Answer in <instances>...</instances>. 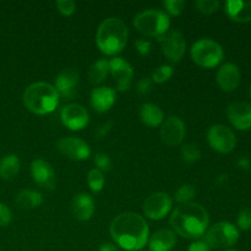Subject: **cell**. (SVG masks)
<instances>
[{
  "label": "cell",
  "mask_w": 251,
  "mask_h": 251,
  "mask_svg": "<svg viewBox=\"0 0 251 251\" xmlns=\"http://www.w3.org/2000/svg\"><path fill=\"white\" fill-rule=\"evenodd\" d=\"M240 70L235 64L227 63L221 66L217 73V83L226 92H233L240 83Z\"/></svg>",
  "instance_id": "obj_17"
},
{
  "label": "cell",
  "mask_w": 251,
  "mask_h": 251,
  "mask_svg": "<svg viewBox=\"0 0 251 251\" xmlns=\"http://www.w3.org/2000/svg\"><path fill=\"white\" fill-rule=\"evenodd\" d=\"M20 172V159L16 154H6L0 159V176L11 180Z\"/></svg>",
  "instance_id": "obj_24"
},
{
  "label": "cell",
  "mask_w": 251,
  "mask_h": 251,
  "mask_svg": "<svg viewBox=\"0 0 251 251\" xmlns=\"http://www.w3.org/2000/svg\"><path fill=\"white\" fill-rule=\"evenodd\" d=\"M149 225L137 213L126 212L117 216L110 223V235L123 249H142L149 240Z\"/></svg>",
  "instance_id": "obj_1"
},
{
  "label": "cell",
  "mask_w": 251,
  "mask_h": 251,
  "mask_svg": "<svg viewBox=\"0 0 251 251\" xmlns=\"http://www.w3.org/2000/svg\"><path fill=\"white\" fill-rule=\"evenodd\" d=\"M58 150L73 161H83L91 156V149L83 140L66 137L58 141Z\"/></svg>",
  "instance_id": "obj_12"
},
{
  "label": "cell",
  "mask_w": 251,
  "mask_h": 251,
  "mask_svg": "<svg viewBox=\"0 0 251 251\" xmlns=\"http://www.w3.org/2000/svg\"><path fill=\"white\" fill-rule=\"evenodd\" d=\"M239 239V230L229 222L213 225L205 234V244L213 249H226L234 245Z\"/></svg>",
  "instance_id": "obj_7"
},
{
  "label": "cell",
  "mask_w": 251,
  "mask_h": 251,
  "mask_svg": "<svg viewBox=\"0 0 251 251\" xmlns=\"http://www.w3.org/2000/svg\"><path fill=\"white\" fill-rule=\"evenodd\" d=\"M158 42L162 46V51L168 60L178 63L185 54L186 43L183 34L176 29L167 32L163 36L158 37Z\"/></svg>",
  "instance_id": "obj_9"
},
{
  "label": "cell",
  "mask_w": 251,
  "mask_h": 251,
  "mask_svg": "<svg viewBox=\"0 0 251 251\" xmlns=\"http://www.w3.org/2000/svg\"><path fill=\"white\" fill-rule=\"evenodd\" d=\"M161 137L168 146H176L185 137V124L178 117H169L161 129Z\"/></svg>",
  "instance_id": "obj_15"
},
{
  "label": "cell",
  "mask_w": 251,
  "mask_h": 251,
  "mask_svg": "<svg viewBox=\"0 0 251 251\" xmlns=\"http://www.w3.org/2000/svg\"><path fill=\"white\" fill-rule=\"evenodd\" d=\"M100 251H119V249L112 243H104L103 245H100Z\"/></svg>",
  "instance_id": "obj_41"
},
{
  "label": "cell",
  "mask_w": 251,
  "mask_h": 251,
  "mask_svg": "<svg viewBox=\"0 0 251 251\" xmlns=\"http://www.w3.org/2000/svg\"><path fill=\"white\" fill-rule=\"evenodd\" d=\"M108 74H109V61L105 59H100L91 65L88 70V78L92 83L98 85L107 78Z\"/></svg>",
  "instance_id": "obj_26"
},
{
  "label": "cell",
  "mask_w": 251,
  "mask_h": 251,
  "mask_svg": "<svg viewBox=\"0 0 251 251\" xmlns=\"http://www.w3.org/2000/svg\"><path fill=\"white\" fill-rule=\"evenodd\" d=\"M250 97H251V85H250Z\"/></svg>",
  "instance_id": "obj_44"
},
{
  "label": "cell",
  "mask_w": 251,
  "mask_h": 251,
  "mask_svg": "<svg viewBox=\"0 0 251 251\" xmlns=\"http://www.w3.org/2000/svg\"><path fill=\"white\" fill-rule=\"evenodd\" d=\"M109 73L117 81V87L119 91H127L132 82L131 65L123 58H114L109 61Z\"/></svg>",
  "instance_id": "obj_14"
},
{
  "label": "cell",
  "mask_w": 251,
  "mask_h": 251,
  "mask_svg": "<svg viewBox=\"0 0 251 251\" xmlns=\"http://www.w3.org/2000/svg\"><path fill=\"white\" fill-rule=\"evenodd\" d=\"M31 173L33 180L46 190H53L55 186V174L50 164L43 159H34L31 164Z\"/></svg>",
  "instance_id": "obj_16"
},
{
  "label": "cell",
  "mask_w": 251,
  "mask_h": 251,
  "mask_svg": "<svg viewBox=\"0 0 251 251\" xmlns=\"http://www.w3.org/2000/svg\"><path fill=\"white\" fill-rule=\"evenodd\" d=\"M135 47L142 56H147L150 54V49H151V43L149 41H145V39H137L135 42Z\"/></svg>",
  "instance_id": "obj_38"
},
{
  "label": "cell",
  "mask_w": 251,
  "mask_h": 251,
  "mask_svg": "<svg viewBox=\"0 0 251 251\" xmlns=\"http://www.w3.org/2000/svg\"><path fill=\"white\" fill-rule=\"evenodd\" d=\"M60 117L63 124L74 131L82 130L90 122L88 112L80 104H68L63 108Z\"/></svg>",
  "instance_id": "obj_11"
},
{
  "label": "cell",
  "mask_w": 251,
  "mask_h": 251,
  "mask_svg": "<svg viewBox=\"0 0 251 251\" xmlns=\"http://www.w3.org/2000/svg\"><path fill=\"white\" fill-rule=\"evenodd\" d=\"M112 129V123L110 122H107L104 123L103 125H100V127H98L97 130H96V136H97V139H102V137H104L105 135L109 132V130Z\"/></svg>",
  "instance_id": "obj_39"
},
{
  "label": "cell",
  "mask_w": 251,
  "mask_h": 251,
  "mask_svg": "<svg viewBox=\"0 0 251 251\" xmlns=\"http://www.w3.org/2000/svg\"><path fill=\"white\" fill-rule=\"evenodd\" d=\"M195 188L193 185H190V184H185V185L180 186L176 190L174 199H176V201H178L180 203H188L191 199L195 198Z\"/></svg>",
  "instance_id": "obj_29"
},
{
  "label": "cell",
  "mask_w": 251,
  "mask_h": 251,
  "mask_svg": "<svg viewBox=\"0 0 251 251\" xmlns=\"http://www.w3.org/2000/svg\"><path fill=\"white\" fill-rule=\"evenodd\" d=\"M115 102V91L113 88L102 86V87L95 88L91 95V104L93 109L98 113H104L114 104Z\"/></svg>",
  "instance_id": "obj_20"
},
{
  "label": "cell",
  "mask_w": 251,
  "mask_h": 251,
  "mask_svg": "<svg viewBox=\"0 0 251 251\" xmlns=\"http://www.w3.org/2000/svg\"><path fill=\"white\" fill-rule=\"evenodd\" d=\"M196 9L205 15H211L216 12L220 7L221 2L218 0H199L196 1Z\"/></svg>",
  "instance_id": "obj_31"
},
{
  "label": "cell",
  "mask_w": 251,
  "mask_h": 251,
  "mask_svg": "<svg viewBox=\"0 0 251 251\" xmlns=\"http://www.w3.org/2000/svg\"><path fill=\"white\" fill-rule=\"evenodd\" d=\"M163 5L169 14L178 16L185 7V1L184 0H167V1H163Z\"/></svg>",
  "instance_id": "obj_32"
},
{
  "label": "cell",
  "mask_w": 251,
  "mask_h": 251,
  "mask_svg": "<svg viewBox=\"0 0 251 251\" xmlns=\"http://www.w3.org/2000/svg\"><path fill=\"white\" fill-rule=\"evenodd\" d=\"M225 251H238V250H225Z\"/></svg>",
  "instance_id": "obj_43"
},
{
  "label": "cell",
  "mask_w": 251,
  "mask_h": 251,
  "mask_svg": "<svg viewBox=\"0 0 251 251\" xmlns=\"http://www.w3.org/2000/svg\"><path fill=\"white\" fill-rule=\"evenodd\" d=\"M239 166L244 167V168H248V167H249V162H248L247 158H242L239 161Z\"/></svg>",
  "instance_id": "obj_42"
},
{
  "label": "cell",
  "mask_w": 251,
  "mask_h": 251,
  "mask_svg": "<svg viewBox=\"0 0 251 251\" xmlns=\"http://www.w3.org/2000/svg\"><path fill=\"white\" fill-rule=\"evenodd\" d=\"M176 244V235L173 230L159 229L150 239L151 251H171Z\"/></svg>",
  "instance_id": "obj_21"
},
{
  "label": "cell",
  "mask_w": 251,
  "mask_h": 251,
  "mask_svg": "<svg viewBox=\"0 0 251 251\" xmlns=\"http://www.w3.org/2000/svg\"><path fill=\"white\" fill-rule=\"evenodd\" d=\"M43 202V198L38 191L22 190L16 196V205L21 210H32L38 207Z\"/></svg>",
  "instance_id": "obj_25"
},
{
  "label": "cell",
  "mask_w": 251,
  "mask_h": 251,
  "mask_svg": "<svg viewBox=\"0 0 251 251\" xmlns=\"http://www.w3.org/2000/svg\"><path fill=\"white\" fill-rule=\"evenodd\" d=\"M228 16L237 22L251 21V1L229 0L225 4Z\"/></svg>",
  "instance_id": "obj_22"
},
{
  "label": "cell",
  "mask_w": 251,
  "mask_h": 251,
  "mask_svg": "<svg viewBox=\"0 0 251 251\" xmlns=\"http://www.w3.org/2000/svg\"><path fill=\"white\" fill-rule=\"evenodd\" d=\"M87 181L91 190L97 194L102 190L103 185H104V176H103V173L100 169H92L88 173Z\"/></svg>",
  "instance_id": "obj_28"
},
{
  "label": "cell",
  "mask_w": 251,
  "mask_h": 251,
  "mask_svg": "<svg viewBox=\"0 0 251 251\" xmlns=\"http://www.w3.org/2000/svg\"><path fill=\"white\" fill-rule=\"evenodd\" d=\"M134 26L140 33L149 37H161L167 33L171 20L169 16L159 10H146L140 12L134 20Z\"/></svg>",
  "instance_id": "obj_5"
},
{
  "label": "cell",
  "mask_w": 251,
  "mask_h": 251,
  "mask_svg": "<svg viewBox=\"0 0 251 251\" xmlns=\"http://www.w3.org/2000/svg\"><path fill=\"white\" fill-rule=\"evenodd\" d=\"M228 119L238 130L251 129V104L247 102H233L227 109Z\"/></svg>",
  "instance_id": "obj_13"
},
{
  "label": "cell",
  "mask_w": 251,
  "mask_h": 251,
  "mask_svg": "<svg viewBox=\"0 0 251 251\" xmlns=\"http://www.w3.org/2000/svg\"><path fill=\"white\" fill-rule=\"evenodd\" d=\"M127 27L124 22L117 17H110L100 24L96 36L97 47L107 55H114L120 53L126 46Z\"/></svg>",
  "instance_id": "obj_3"
},
{
  "label": "cell",
  "mask_w": 251,
  "mask_h": 251,
  "mask_svg": "<svg viewBox=\"0 0 251 251\" xmlns=\"http://www.w3.org/2000/svg\"><path fill=\"white\" fill-rule=\"evenodd\" d=\"M186 251H210V248L205 244V242H195L188 248Z\"/></svg>",
  "instance_id": "obj_40"
},
{
  "label": "cell",
  "mask_w": 251,
  "mask_h": 251,
  "mask_svg": "<svg viewBox=\"0 0 251 251\" xmlns=\"http://www.w3.org/2000/svg\"><path fill=\"white\" fill-rule=\"evenodd\" d=\"M180 156L183 161H185L186 163H195V162L200 159L201 152L200 149L195 144H186L181 146Z\"/></svg>",
  "instance_id": "obj_27"
},
{
  "label": "cell",
  "mask_w": 251,
  "mask_h": 251,
  "mask_svg": "<svg viewBox=\"0 0 251 251\" xmlns=\"http://www.w3.org/2000/svg\"><path fill=\"white\" fill-rule=\"evenodd\" d=\"M191 58L202 68H216L223 60V49L217 42L211 39H200L191 47Z\"/></svg>",
  "instance_id": "obj_6"
},
{
  "label": "cell",
  "mask_w": 251,
  "mask_h": 251,
  "mask_svg": "<svg viewBox=\"0 0 251 251\" xmlns=\"http://www.w3.org/2000/svg\"><path fill=\"white\" fill-rule=\"evenodd\" d=\"M59 103V93L55 87L47 82L29 85L24 92L25 107L38 115L54 112Z\"/></svg>",
  "instance_id": "obj_4"
},
{
  "label": "cell",
  "mask_w": 251,
  "mask_h": 251,
  "mask_svg": "<svg viewBox=\"0 0 251 251\" xmlns=\"http://www.w3.org/2000/svg\"><path fill=\"white\" fill-rule=\"evenodd\" d=\"M210 217L203 206L195 202L179 205L171 216V225L179 235L188 239L202 237L208 227Z\"/></svg>",
  "instance_id": "obj_2"
},
{
  "label": "cell",
  "mask_w": 251,
  "mask_h": 251,
  "mask_svg": "<svg viewBox=\"0 0 251 251\" xmlns=\"http://www.w3.org/2000/svg\"><path fill=\"white\" fill-rule=\"evenodd\" d=\"M55 5L58 7L59 12L63 14L64 16H71L76 9V4L73 0H58Z\"/></svg>",
  "instance_id": "obj_34"
},
{
  "label": "cell",
  "mask_w": 251,
  "mask_h": 251,
  "mask_svg": "<svg viewBox=\"0 0 251 251\" xmlns=\"http://www.w3.org/2000/svg\"><path fill=\"white\" fill-rule=\"evenodd\" d=\"M78 85V74L73 69L61 71L55 78V90L65 98H73L76 95Z\"/></svg>",
  "instance_id": "obj_18"
},
{
  "label": "cell",
  "mask_w": 251,
  "mask_h": 251,
  "mask_svg": "<svg viewBox=\"0 0 251 251\" xmlns=\"http://www.w3.org/2000/svg\"><path fill=\"white\" fill-rule=\"evenodd\" d=\"M207 140L210 146L221 153H229L235 149L237 137L228 126L222 124L213 125L207 132Z\"/></svg>",
  "instance_id": "obj_8"
},
{
  "label": "cell",
  "mask_w": 251,
  "mask_h": 251,
  "mask_svg": "<svg viewBox=\"0 0 251 251\" xmlns=\"http://www.w3.org/2000/svg\"><path fill=\"white\" fill-rule=\"evenodd\" d=\"M142 208L151 220H162L172 210V199L166 193H154L146 199Z\"/></svg>",
  "instance_id": "obj_10"
},
{
  "label": "cell",
  "mask_w": 251,
  "mask_h": 251,
  "mask_svg": "<svg viewBox=\"0 0 251 251\" xmlns=\"http://www.w3.org/2000/svg\"><path fill=\"white\" fill-rule=\"evenodd\" d=\"M174 69L171 65H161L152 74V81L157 83H164L172 77Z\"/></svg>",
  "instance_id": "obj_30"
},
{
  "label": "cell",
  "mask_w": 251,
  "mask_h": 251,
  "mask_svg": "<svg viewBox=\"0 0 251 251\" xmlns=\"http://www.w3.org/2000/svg\"><path fill=\"white\" fill-rule=\"evenodd\" d=\"M12 220L11 211L4 205V203L0 202V227H5V226L9 225Z\"/></svg>",
  "instance_id": "obj_36"
},
{
  "label": "cell",
  "mask_w": 251,
  "mask_h": 251,
  "mask_svg": "<svg viewBox=\"0 0 251 251\" xmlns=\"http://www.w3.org/2000/svg\"><path fill=\"white\" fill-rule=\"evenodd\" d=\"M95 163L98 167L97 169L102 171H110V167H112V162L110 158L105 153H97L95 156Z\"/></svg>",
  "instance_id": "obj_35"
},
{
  "label": "cell",
  "mask_w": 251,
  "mask_h": 251,
  "mask_svg": "<svg viewBox=\"0 0 251 251\" xmlns=\"http://www.w3.org/2000/svg\"><path fill=\"white\" fill-rule=\"evenodd\" d=\"M238 227L242 230H249L251 229V210L250 208H244L240 211L239 216H238Z\"/></svg>",
  "instance_id": "obj_33"
},
{
  "label": "cell",
  "mask_w": 251,
  "mask_h": 251,
  "mask_svg": "<svg viewBox=\"0 0 251 251\" xmlns=\"http://www.w3.org/2000/svg\"><path fill=\"white\" fill-rule=\"evenodd\" d=\"M151 85H152V78L150 77H144L139 81L137 83V92L141 96L149 95L150 91H151Z\"/></svg>",
  "instance_id": "obj_37"
},
{
  "label": "cell",
  "mask_w": 251,
  "mask_h": 251,
  "mask_svg": "<svg viewBox=\"0 0 251 251\" xmlns=\"http://www.w3.org/2000/svg\"><path fill=\"white\" fill-rule=\"evenodd\" d=\"M71 208H73V215L76 220L81 221V222L88 221L92 217L93 211H95L93 199L86 193L77 194L73 199Z\"/></svg>",
  "instance_id": "obj_19"
},
{
  "label": "cell",
  "mask_w": 251,
  "mask_h": 251,
  "mask_svg": "<svg viewBox=\"0 0 251 251\" xmlns=\"http://www.w3.org/2000/svg\"><path fill=\"white\" fill-rule=\"evenodd\" d=\"M140 118H141V122L145 125L156 127L159 126L162 124V122H163V113H162V110L156 104L146 103V104L141 105Z\"/></svg>",
  "instance_id": "obj_23"
}]
</instances>
